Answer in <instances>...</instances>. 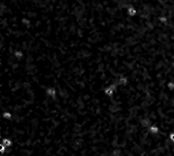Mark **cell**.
I'll list each match as a JSON object with an SVG mask.
<instances>
[{"label":"cell","instance_id":"7","mask_svg":"<svg viewBox=\"0 0 174 156\" xmlns=\"http://www.w3.org/2000/svg\"><path fill=\"white\" fill-rule=\"evenodd\" d=\"M152 124H153V121L150 118H144V119L141 120V126H142L143 128H145V129H148V127Z\"/></svg>","mask_w":174,"mask_h":156},{"label":"cell","instance_id":"5","mask_svg":"<svg viewBox=\"0 0 174 156\" xmlns=\"http://www.w3.org/2000/svg\"><path fill=\"white\" fill-rule=\"evenodd\" d=\"M130 83V79L127 76H120L117 80V86H127Z\"/></svg>","mask_w":174,"mask_h":156},{"label":"cell","instance_id":"3","mask_svg":"<svg viewBox=\"0 0 174 156\" xmlns=\"http://www.w3.org/2000/svg\"><path fill=\"white\" fill-rule=\"evenodd\" d=\"M127 14L129 17H131V18H134V17H136V16L138 15V10L136 6H134V5L130 4L129 6L127 8Z\"/></svg>","mask_w":174,"mask_h":156},{"label":"cell","instance_id":"10","mask_svg":"<svg viewBox=\"0 0 174 156\" xmlns=\"http://www.w3.org/2000/svg\"><path fill=\"white\" fill-rule=\"evenodd\" d=\"M7 151V148H6L5 146L3 145V144L0 143V154H4Z\"/></svg>","mask_w":174,"mask_h":156},{"label":"cell","instance_id":"6","mask_svg":"<svg viewBox=\"0 0 174 156\" xmlns=\"http://www.w3.org/2000/svg\"><path fill=\"white\" fill-rule=\"evenodd\" d=\"M160 127H158V125L156 124H152V125H150L149 127H148V132L150 133V134H152V135H156V134H158L160 133Z\"/></svg>","mask_w":174,"mask_h":156},{"label":"cell","instance_id":"9","mask_svg":"<svg viewBox=\"0 0 174 156\" xmlns=\"http://www.w3.org/2000/svg\"><path fill=\"white\" fill-rule=\"evenodd\" d=\"M14 117V114L12 112L9 110H5V112H1V119H4V120H12Z\"/></svg>","mask_w":174,"mask_h":156},{"label":"cell","instance_id":"4","mask_svg":"<svg viewBox=\"0 0 174 156\" xmlns=\"http://www.w3.org/2000/svg\"><path fill=\"white\" fill-rule=\"evenodd\" d=\"M13 55H14V57H15L17 60H23L24 58H25V53H24V51H23V50H21V49L14 50Z\"/></svg>","mask_w":174,"mask_h":156},{"label":"cell","instance_id":"2","mask_svg":"<svg viewBox=\"0 0 174 156\" xmlns=\"http://www.w3.org/2000/svg\"><path fill=\"white\" fill-rule=\"evenodd\" d=\"M45 93L47 94L50 98H53V99L56 98L57 95H58L57 88H55V86H49V88H46V91H45Z\"/></svg>","mask_w":174,"mask_h":156},{"label":"cell","instance_id":"8","mask_svg":"<svg viewBox=\"0 0 174 156\" xmlns=\"http://www.w3.org/2000/svg\"><path fill=\"white\" fill-rule=\"evenodd\" d=\"M0 143L3 144V145L5 146L7 149L8 148H12V147H13V145H14L13 140H12V138H3L2 140H0Z\"/></svg>","mask_w":174,"mask_h":156},{"label":"cell","instance_id":"11","mask_svg":"<svg viewBox=\"0 0 174 156\" xmlns=\"http://www.w3.org/2000/svg\"><path fill=\"white\" fill-rule=\"evenodd\" d=\"M169 140H171L172 143H174V132H171L169 134Z\"/></svg>","mask_w":174,"mask_h":156},{"label":"cell","instance_id":"1","mask_svg":"<svg viewBox=\"0 0 174 156\" xmlns=\"http://www.w3.org/2000/svg\"><path fill=\"white\" fill-rule=\"evenodd\" d=\"M117 84L116 83H113V84H110V86H107L106 88L104 90V93L106 94L107 96L108 97H113L115 95V93H116V91H117Z\"/></svg>","mask_w":174,"mask_h":156}]
</instances>
